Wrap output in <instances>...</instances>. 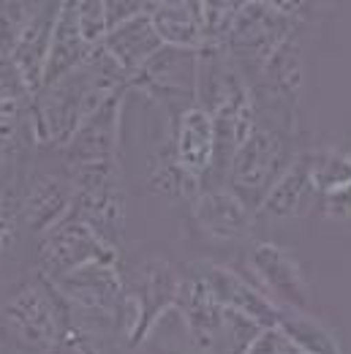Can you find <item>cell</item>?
<instances>
[{
	"label": "cell",
	"mask_w": 351,
	"mask_h": 354,
	"mask_svg": "<svg viewBox=\"0 0 351 354\" xmlns=\"http://www.w3.org/2000/svg\"><path fill=\"white\" fill-rule=\"evenodd\" d=\"M307 164L319 196L335 194L351 183V158L341 150H316L307 156Z\"/></svg>",
	"instance_id": "23"
},
{
	"label": "cell",
	"mask_w": 351,
	"mask_h": 354,
	"mask_svg": "<svg viewBox=\"0 0 351 354\" xmlns=\"http://www.w3.org/2000/svg\"><path fill=\"white\" fill-rule=\"evenodd\" d=\"M193 270L226 310H237L262 327H278L283 310L278 308L264 292H259V286L248 283L245 278H240L229 267H220L216 262H199V265H193Z\"/></svg>",
	"instance_id": "8"
},
{
	"label": "cell",
	"mask_w": 351,
	"mask_h": 354,
	"mask_svg": "<svg viewBox=\"0 0 351 354\" xmlns=\"http://www.w3.org/2000/svg\"><path fill=\"white\" fill-rule=\"evenodd\" d=\"M74 19H77V28H79V36L85 39V44L93 49L104 44V39L109 33V22H106V6L101 0L74 3Z\"/></svg>",
	"instance_id": "25"
},
{
	"label": "cell",
	"mask_w": 351,
	"mask_h": 354,
	"mask_svg": "<svg viewBox=\"0 0 351 354\" xmlns=\"http://www.w3.org/2000/svg\"><path fill=\"white\" fill-rule=\"evenodd\" d=\"M324 218H330V221H351V183L346 188L324 196Z\"/></svg>",
	"instance_id": "28"
},
{
	"label": "cell",
	"mask_w": 351,
	"mask_h": 354,
	"mask_svg": "<svg viewBox=\"0 0 351 354\" xmlns=\"http://www.w3.org/2000/svg\"><path fill=\"white\" fill-rule=\"evenodd\" d=\"M150 191H155L164 199H188L193 202L202 191V180L185 172L175 158L172 147H161L153 161H150V177H147Z\"/></svg>",
	"instance_id": "21"
},
{
	"label": "cell",
	"mask_w": 351,
	"mask_h": 354,
	"mask_svg": "<svg viewBox=\"0 0 351 354\" xmlns=\"http://www.w3.org/2000/svg\"><path fill=\"white\" fill-rule=\"evenodd\" d=\"M319 191L310 177L307 156H294L262 199V213L269 218H303L310 213Z\"/></svg>",
	"instance_id": "15"
},
{
	"label": "cell",
	"mask_w": 351,
	"mask_h": 354,
	"mask_svg": "<svg viewBox=\"0 0 351 354\" xmlns=\"http://www.w3.org/2000/svg\"><path fill=\"white\" fill-rule=\"evenodd\" d=\"M251 270L259 278V292H264L283 313H307L310 292L305 272L289 248L256 243L251 251Z\"/></svg>",
	"instance_id": "5"
},
{
	"label": "cell",
	"mask_w": 351,
	"mask_h": 354,
	"mask_svg": "<svg viewBox=\"0 0 351 354\" xmlns=\"http://www.w3.org/2000/svg\"><path fill=\"white\" fill-rule=\"evenodd\" d=\"M68 322V303L44 275L22 283L0 310V330L28 352L49 354Z\"/></svg>",
	"instance_id": "1"
},
{
	"label": "cell",
	"mask_w": 351,
	"mask_h": 354,
	"mask_svg": "<svg viewBox=\"0 0 351 354\" xmlns=\"http://www.w3.org/2000/svg\"><path fill=\"white\" fill-rule=\"evenodd\" d=\"M117 248L106 245L88 223L77 218H66L60 226H55L49 234L41 237L39 265L41 275L55 281L74 270H82L88 265H117Z\"/></svg>",
	"instance_id": "3"
},
{
	"label": "cell",
	"mask_w": 351,
	"mask_h": 354,
	"mask_svg": "<svg viewBox=\"0 0 351 354\" xmlns=\"http://www.w3.org/2000/svg\"><path fill=\"white\" fill-rule=\"evenodd\" d=\"M0 354H6V352H3V346H0Z\"/></svg>",
	"instance_id": "30"
},
{
	"label": "cell",
	"mask_w": 351,
	"mask_h": 354,
	"mask_svg": "<svg viewBox=\"0 0 351 354\" xmlns=\"http://www.w3.org/2000/svg\"><path fill=\"white\" fill-rule=\"evenodd\" d=\"M182 275L167 259L150 257L136 267V283L126 289V295L136 303L144 324V338L155 327V322L177 306V292H180Z\"/></svg>",
	"instance_id": "12"
},
{
	"label": "cell",
	"mask_w": 351,
	"mask_h": 354,
	"mask_svg": "<svg viewBox=\"0 0 351 354\" xmlns=\"http://www.w3.org/2000/svg\"><path fill=\"white\" fill-rule=\"evenodd\" d=\"M123 106H126V98H123V93H117V95H112L95 115H90L88 120L77 129V133L66 142L68 167L117 158Z\"/></svg>",
	"instance_id": "10"
},
{
	"label": "cell",
	"mask_w": 351,
	"mask_h": 354,
	"mask_svg": "<svg viewBox=\"0 0 351 354\" xmlns=\"http://www.w3.org/2000/svg\"><path fill=\"white\" fill-rule=\"evenodd\" d=\"M292 30L294 22L278 3H240L226 49L237 63L245 60L262 68L267 57L292 39Z\"/></svg>",
	"instance_id": "4"
},
{
	"label": "cell",
	"mask_w": 351,
	"mask_h": 354,
	"mask_svg": "<svg viewBox=\"0 0 351 354\" xmlns=\"http://www.w3.org/2000/svg\"><path fill=\"white\" fill-rule=\"evenodd\" d=\"M153 11V8H150ZM150 11L147 14H139L129 22L112 28L104 39L101 49L126 71V77L131 80L133 74L161 49V39L153 28V19H150Z\"/></svg>",
	"instance_id": "17"
},
{
	"label": "cell",
	"mask_w": 351,
	"mask_h": 354,
	"mask_svg": "<svg viewBox=\"0 0 351 354\" xmlns=\"http://www.w3.org/2000/svg\"><path fill=\"white\" fill-rule=\"evenodd\" d=\"M196 71L199 52L161 46L129 80V85L161 101H188L196 95Z\"/></svg>",
	"instance_id": "7"
},
{
	"label": "cell",
	"mask_w": 351,
	"mask_h": 354,
	"mask_svg": "<svg viewBox=\"0 0 351 354\" xmlns=\"http://www.w3.org/2000/svg\"><path fill=\"white\" fill-rule=\"evenodd\" d=\"M74 199H77V191L68 177L36 175L28 180L17 216L33 234L44 237L71 216Z\"/></svg>",
	"instance_id": "9"
},
{
	"label": "cell",
	"mask_w": 351,
	"mask_h": 354,
	"mask_svg": "<svg viewBox=\"0 0 351 354\" xmlns=\"http://www.w3.org/2000/svg\"><path fill=\"white\" fill-rule=\"evenodd\" d=\"M52 283L68 306L90 316H104V319L117 316L123 292H126V281L117 265H104V262L74 270L63 278H55Z\"/></svg>",
	"instance_id": "6"
},
{
	"label": "cell",
	"mask_w": 351,
	"mask_h": 354,
	"mask_svg": "<svg viewBox=\"0 0 351 354\" xmlns=\"http://www.w3.org/2000/svg\"><path fill=\"white\" fill-rule=\"evenodd\" d=\"M49 354H101V341L90 327L68 322Z\"/></svg>",
	"instance_id": "26"
},
{
	"label": "cell",
	"mask_w": 351,
	"mask_h": 354,
	"mask_svg": "<svg viewBox=\"0 0 351 354\" xmlns=\"http://www.w3.org/2000/svg\"><path fill=\"white\" fill-rule=\"evenodd\" d=\"M17 243V218L8 210H0V262Z\"/></svg>",
	"instance_id": "29"
},
{
	"label": "cell",
	"mask_w": 351,
	"mask_h": 354,
	"mask_svg": "<svg viewBox=\"0 0 351 354\" xmlns=\"http://www.w3.org/2000/svg\"><path fill=\"white\" fill-rule=\"evenodd\" d=\"M269 88H272V98L281 104H294L300 98V93L305 88V63H303V52L292 39L286 44H281L264 63L262 68Z\"/></svg>",
	"instance_id": "20"
},
{
	"label": "cell",
	"mask_w": 351,
	"mask_h": 354,
	"mask_svg": "<svg viewBox=\"0 0 351 354\" xmlns=\"http://www.w3.org/2000/svg\"><path fill=\"white\" fill-rule=\"evenodd\" d=\"M68 218L88 223L106 245L120 248V240L126 234V221H129L126 194L123 188H112L104 194H77Z\"/></svg>",
	"instance_id": "18"
},
{
	"label": "cell",
	"mask_w": 351,
	"mask_h": 354,
	"mask_svg": "<svg viewBox=\"0 0 351 354\" xmlns=\"http://www.w3.org/2000/svg\"><path fill=\"white\" fill-rule=\"evenodd\" d=\"M33 101V93L28 90L22 74L11 60H0V120H17L22 109Z\"/></svg>",
	"instance_id": "24"
},
{
	"label": "cell",
	"mask_w": 351,
	"mask_h": 354,
	"mask_svg": "<svg viewBox=\"0 0 351 354\" xmlns=\"http://www.w3.org/2000/svg\"><path fill=\"white\" fill-rule=\"evenodd\" d=\"M150 19L164 46L188 52L202 49V3H153Z\"/></svg>",
	"instance_id": "19"
},
{
	"label": "cell",
	"mask_w": 351,
	"mask_h": 354,
	"mask_svg": "<svg viewBox=\"0 0 351 354\" xmlns=\"http://www.w3.org/2000/svg\"><path fill=\"white\" fill-rule=\"evenodd\" d=\"M283 133L272 126H259L237 147L229 164V183L251 210L259 207L269 185L283 172Z\"/></svg>",
	"instance_id": "2"
},
{
	"label": "cell",
	"mask_w": 351,
	"mask_h": 354,
	"mask_svg": "<svg viewBox=\"0 0 351 354\" xmlns=\"http://www.w3.org/2000/svg\"><path fill=\"white\" fill-rule=\"evenodd\" d=\"M196 226L220 243L245 240L254 226V210L229 188H202L191 202Z\"/></svg>",
	"instance_id": "11"
},
{
	"label": "cell",
	"mask_w": 351,
	"mask_h": 354,
	"mask_svg": "<svg viewBox=\"0 0 351 354\" xmlns=\"http://www.w3.org/2000/svg\"><path fill=\"white\" fill-rule=\"evenodd\" d=\"M278 330L305 354H343L335 338L307 313H283Z\"/></svg>",
	"instance_id": "22"
},
{
	"label": "cell",
	"mask_w": 351,
	"mask_h": 354,
	"mask_svg": "<svg viewBox=\"0 0 351 354\" xmlns=\"http://www.w3.org/2000/svg\"><path fill=\"white\" fill-rule=\"evenodd\" d=\"M90 55H93V46L85 44V39L79 36V28H77V19H74V3H60V11L55 14L52 33H49V46H46L44 60V85L41 88L68 77L77 68H82Z\"/></svg>",
	"instance_id": "16"
},
{
	"label": "cell",
	"mask_w": 351,
	"mask_h": 354,
	"mask_svg": "<svg viewBox=\"0 0 351 354\" xmlns=\"http://www.w3.org/2000/svg\"><path fill=\"white\" fill-rule=\"evenodd\" d=\"M177 164L193 177L207 175L216 164V123L213 115L202 104H188L177 118L175 131Z\"/></svg>",
	"instance_id": "14"
},
{
	"label": "cell",
	"mask_w": 351,
	"mask_h": 354,
	"mask_svg": "<svg viewBox=\"0 0 351 354\" xmlns=\"http://www.w3.org/2000/svg\"><path fill=\"white\" fill-rule=\"evenodd\" d=\"M286 349H289V338L278 327H264L243 354H286Z\"/></svg>",
	"instance_id": "27"
},
{
	"label": "cell",
	"mask_w": 351,
	"mask_h": 354,
	"mask_svg": "<svg viewBox=\"0 0 351 354\" xmlns=\"http://www.w3.org/2000/svg\"><path fill=\"white\" fill-rule=\"evenodd\" d=\"M177 310L180 319L199 352H210L218 344L223 333V306L213 297V292L202 283L196 272L182 275L180 292H177Z\"/></svg>",
	"instance_id": "13"
}]
</instances>
